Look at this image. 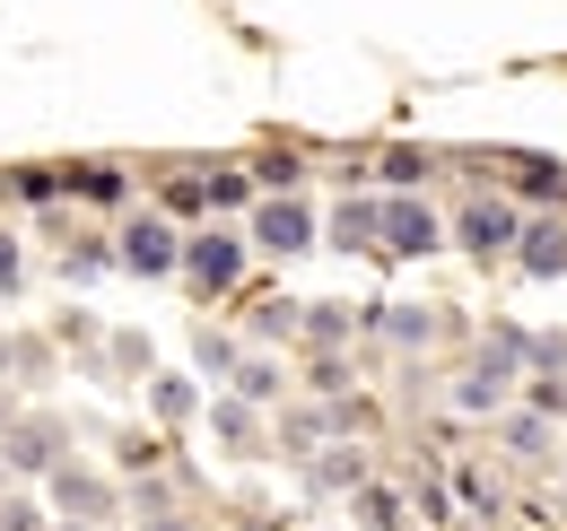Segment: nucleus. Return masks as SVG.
Instances as JSON below:
<instances>
[{"label": "nucleus", "instance_id": "nucleus-28", "mask_svg": "<svg viewBox=\"0 0 567 531\" xmlns=\"http://www.w3.org/2000/svg\"><path fill=\"white\" fill-rule=\"evenodd\" d=\"M9 288H18V244L0 236V296H9Z\"/></svg>", "mask_w": 567, "mask_h": 531}, {"label": "nucleus", "instance_id": "nucleus-21", "mask_svg": "<svg viewBox=\"0 0 567 531\" xmlns=\"http://www.w3.org/2000/svg\"><path fill=\"white\" fill-rule=\"evenodd\" d=\"M384 332L402 340V348H427V340H436V314H420V305H411V314H384Z\"/></svg>", "mask_w": 567, "mask_h": 531}, {"label": "nucleus", "instance_id": "nucleus-18", "mask_svg": "<svg viewBox=\"0 0 567 531\" xmlns=\"http://www.w3.org/2000/svg\"><path fill=\"white\" fill-rule=\"evenodd\" d=\"M148 400H157V418H166V427H184V418H193V384H184V375H157Z\"/></svg>", "mask_w": 567, "mask_h": 531}, {"label": "nucleus", "instance_id": "nucleus-16", "mask_svg": "<svg viewBox=\"0 0 567 531\" xmlns=\"http://www.w3.org/2000/svg\"><path fill=\"white\" fill-rule=\"evenodd\" d=\"M53 488H62V514H114V497L87 470H53Z\"/></svg>", "mask_w": 567, "mask_h": 531}, {"label": "nucleus", "instance_id": "nucleus-14", "mask_svg": "<svg viewBox=\"0 0 567 531\" xmlns=\"http://www.w3.org/2000/svg\"><path fill=\"white\" fill-rule=\"evenodd\" d=\"M210 427H218V445H236V454H254V445H262V427H254V400H218L210 409Z\"/></svg>", "mask_w": 567, "mask_h": 531}, {"label": "nucleus", "instance_id": "nucleus-9", "mask_svg": "<svg viewBox=\"0 0 567 531\" xmlns=\"http://www.w3.org/2000/svg\"><path fill=\"white\" fill-rule=\"evenodd\" d=\"M62 175H71V200H87V209H123L132 200V175L114 157H71Z\"/></svg>", "mask_w": 567, "mask_h": 531}, {"label": "nucleus", "instance_id": "nucleus-8", "mask_svg": "<svg viewBox=\"0 0 567 531\" xmlns=\"http://www.w3.org/2000/svg\"><path fill=\"white\" fill-rule=\"evenodd\" d=\"M157 209H166L175 227H210L218 218L210 209V175H202V166H166V175H157Z\"/></svg>", "mask_w": 567, "mask_h": 531}, {"label": "nucleus", "instance_id": "nucleus-5", "mask_svg": "<svg viewBox=\"0 0 567 531\" xmlns=\"http://www.w3.org/2000/svg\"><path fill=\"white\" fill-rule=\"evenodd\" d=\"M463 166L506 175V192L524 200V209H567V166H559V157H542V148H497V157H463Z\"/></svg>", "mask_w": 567, "mask_h": 531}, {"label": "nucleus", "instance_id": "nucleus-15", "mask_svg": "<svg viewBox=\"0 0 567 531\" xmlns=\"http://www.w3.org/2000/svg\"><path fill=\"white\" fill-rule=\"evenodd\" d=\"M202 175H210V209H254V175H245V166H227V157H210V166H202Z\"/></svg>", "mask_w": 567, "mask_h": 531}, {"label": "nucleus", "instance_id": "nucleus-7", "mask_svg": "<svg viewBox=\"0 0 567 531\" xmlns=\"http://www.w3.org/2000/svg\"><path fill=\"white\" fill-rule=\"evenodd\" d=\"M506 262L524 270V279H567V218H559V209H533Z\"/></svg>", "mask_w": 567, "mask_h": 531}, {"label": "nucleus", "instance_id": "nucleus-27", "mask_svg": "<svg viewBox=\"0 0 567 531\" xmlns=\"http://www.w3.org/2000/svg\"><path fill=\"white\" fill-rule=\"evenodd\" d=\"M341 384H350V366H341V357L323 348V357H315V393H341Z\"/></svg>", "mask_w": 567, "mask_h": 531}, {"label": "nucleus", "instance_id": "nucleus-23", "mask_svg": "<svg viewBox=\"0 0 567 531\" xmlns=\"http://www.w3.org/2000/svg\"><path fill=\"white\" fill-rule=\"evenodd\" d=\"M358 514H367L375 531H393L402 523V497H393V488H358Z\"/></svg>", "mask_w": 567, "mask_h": 531}, {"label": "nucleus", "instance_id": "nucleus-6", "mask_svg": "<svg viewBox=\"0 0 567 531\" xmlns=\"http://www.w3.org/2000/svg\"><path fill=\"white\" fill-rule=\"evenodd\" d=\"M375 244L402 253V262H427V253L445 244V218H436L420 192H393V200H375Z\"/></svg>", "mask_w": 567, "mask_h": 531}, {"label": "nucleus", "instance_id": "nucleus-22", "mask_svg": "<svg viewBox=\"0 0 567 531\" xmlns=\"http://www.w3.org/2000/svg\"><path fill=\"white\" fill-rule=\"evenodd\" d=\"M358 479H367L358 454H323V462H315V488H358Z\"/></svg>", "mask_w": 567, "mask_h": 531}, {"label": "nucleus", "instance_id": "nucleus-25", "mask_svg": "<svg viewBox=\"0 0 567 531\" xmlns=\"http://www.w3.org/2000/svg\"><path fill=\"white\" fill-rule=\"evenodd\" d=\"M306 332H315V340H332V348H341V332H350V314H341V305H306Z\"/></svg>", "mask_w": 567, "mask_h": 531}, {"label": "nucleus", "instance_id": "nucleus-4", "mask_svg": "<svg viewBox=\"0 0 567 531\" xmlns=\"http://www.w3.org/2000/svg\"><path fill=\"white\" fill-rule=\"evenodd\" d=\"M114 262L132 270V279H175V270H184V227H175L166 209L123 218V236H114Z\"/></svg>", "mask_w": 567, "mask_h": 531}, {"label": "nucleus", "instance_id": "nucleus-13", "mask_svg": "<svg viewBox=\"0 0 567 531\" xmlns=\"http://www.w3.org/2000/svg\"><path fill=\"white\" fill-rule=\"evenodd\" d=\"M332 244L341 253H375V200H341L332 209Z\"/></svg>", "mask_w": 567, "mask_h": 531}, {"label": "nucleus", "instance_id": "nucleus-24", "mask_svg": "<svg viewBox=\"0 0 567 531\" xmlns=\"http://www.w3.org/2000/svg\"><path fill=\"white\" fill-rule=\"evenodd\" d=\"M62 270H71L79 288H87V279H105V270H114V244H79V253H71Z\"/></svg>", "mask_w": 567, "mask_h": 531}, {"label": "nucleus", "instance_id": "nucleus-11", "mask_svg": "<svg viewBox=\"0 0 567 531\" xmlns=\"http://www.w3.org/2000/svg\"><path fill=\"white\" fill-rule=\"evenodd\" d=\"M0 192L27 200V209H53V200H71V175H62V166H9Z\"/></svg>", "mask_w": 567, "mask_h": 531}, {"label": "nucleus", "instance_id": "nucleus-1", "mask_svg": "<svg viewBox=\"0 0 567 531\" xmlns=\"http://www.w3.org/2000/svg\"><path fill=\"white\" fill-rule=\"evenodd\" d=\"M245 236H254V253L297 262V253H315L323 218H315V200H306V192H262L254 209H245Z\"/></svg>", "mask_w": 567, "mask_h": 531}, {"label": "nucleus", "instance_id": "nucleus-3", "mask_svg": "<svg viewBox=\"0 0 567 531\" xmlns=\"http://www.w3.org/2000/svg\"><path fill=\"white\" fill-rule=\"evenodd\" d=\"M245 253H254V236H236V227H193L184 236V288L193 296H227L236 279H245Z\"/></svg>", "mask_w": 567, "mask_h": 531}, {"label": "nucleus", "instance_id": "nucleus-2", "mask_svg": "<svg viewBox=\"0 0 567 531\" xmlns=\"http://www.w3.org/2000/svg\"><path fill=\"white\" fill-rule=\"evenodd\" d=\"M524 218H533V209H524L515 192H472L463 209H454V227H445V236H454L472 262H506V253H515V236H524Z\"/></svg>", "mask_w": 567, "mask_h": 531}, {"label": "nucleus", "instance_id": "nucleus-12", "mask_svg": "<svg viewBox=\"0 0 567 531\" xmlns=\"http://www.w3.org/2000/svg\"><path fill=\"white\" fill-rule=\"evenodd\" d=\"M254 192H297L306 184V148H254Z\"/></svg>", "mask_w": 567, "mask_h": 531}, {"label": "nucleus", "instance_id": "nucleus-26", "mask_svg": "<svg viewBox=\"0 0 567 531\" xmlns=\"http://www.w3.org/2000/svg\"><path fill=\"white\" fill-rule=\"evenodd\" d=\"M44 462H53V436H44V427H35V436L18 427V470H44Z\"/></svg>", "mask_w": 567, "mask_h": 531}, {"label": "nucleus", "instance_id": "nucleus-20", "mask_svg": "<svg viewBox=\"0 0 567 531\" xmlns=\"http://www.w3.org/2000/svg\"><path fill=\"white\" fill-rule=\"evenodd\" d=\"M506 445H515V454H542V445H550L542 409H515V418H506Z\"/></svg>", "mask_w": 567, "mask_h": 531}, {"label": "nucleus", "instance_id": "nucleus-17", "mask_svg": "<svg viewBox=\"0 0 567 531\" xmlns=\"http://www.w3.org/2000/svg\"><path fill=\"white\" fill-rule=\"evenodd\" d=\"M227 384H236V400H271V393H280V366H262V357H236V375H227Z\"/></svg>", "mask_w": 567, "mask_h": 531}, {"label": "nucleus", "instance_id": "nucleus-19", "mask_svg": "<svg viewBox=\"0 0 567 531\" xmlns=\"http://www.w3.org/2000/svg\"><path fill=\"white\" fill-rule=\"evenodd\" d=\"M524 366L533 375H567V332H533L524 340Z\"/></svg>", "mask_w": 567, "mask_h": 531}, {"label": "nucleus", "instance_id": "nucleus-10", "mask_svg": "<svg viewBox=\"0 0 567 531\" xmlns=\"http://www.w3.org/2000/svg\"><path fill=\"white\" fill-rule=\"evenodd\" d=\"M375 175H384L393 192H411V184L436 175V148H420V139H384V148H375Z\"/></svg>", "mask_w": 567, "mask_h": 531}]
</instances>
